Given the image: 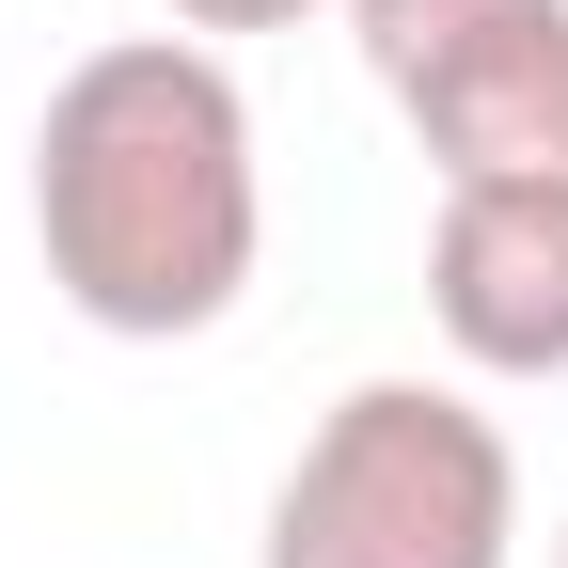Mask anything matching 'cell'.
I'll return each instance as SVG.
<instances>
[{"instance_id": "2", "label": "cell", "mask_w": 568, "mask_h": 568, "mask_svg": "<svg viewBox=\"0 0 568 568\" xmlns=\"http://www.w3.org/2000/svg\"><path fill=\"white\" fill-rule=\"evenodd\" d=\"M253 568H521V443L458 379H347L284 458Z\"/></svg>"}, {"instance_id": "3", "label": "cell", "mask_w": 568, "mask_h": 568, "mask_svg": "<svg viewBox=\"0 0 568 568\" xmlns=\"http://www.w3.org/2000/svg\"><path fill=\"white\" fill-rule=\"evenodd\" d=\"M347 48L426 174H568V0H347Z\"/></svg>"}, {"instance_id": "6", "label": "cell", "mask_w": 568, "mask_h": 568, "mask_svg": "<svg viewBox=\"0 0 568 568\" xmlns=\"http://www.w3.org/2000/svg\"><path fill=\"white\" fill-rule=\"evenodd\" d=\"M552 568H568V521H552Z\"/></svg>"}, {"instance_id": "1", "label": "cell", "mask_w": 568, "mask_h": 568, "mask_svg": "<svg viewBox=\"0 0 568 568\" xmlns=\"http://www.w3.org/2000/svg\"><path fill=\"white\" fill-rule=\"evenodd\" d=\"M32 253L111 347H190L268 268L253 95L205 32H111L32 111Z\"/></svg>"}, {"instance_id": "5", "label": "cell", "mask_w": 568, "mask_h": 568, "mask_svg": "<svg viewBox=\"0 0 568 568\" xmlns=\"http://www.w3.org/2000/svg\"><path fill=\"white\" fill-rule=\"evenodd\" d=\"M301 17H332V0H174V32H205V48L222 32H301Z\"/></svg>"}, {"instance_id": "4", "label": "cell", "mask_w": 568, "mask_h": 568, "mask_svg": "<svg viewBox=\"0 0 568 568\" xmlns=\"http://www.w3.org/2000/svg\"><path fill=\"white\" fill-rule=\"evenodd\" d=\"M426 316L474 379H568V174H458L426 222Z\"/></svg>"}]
</instances>
